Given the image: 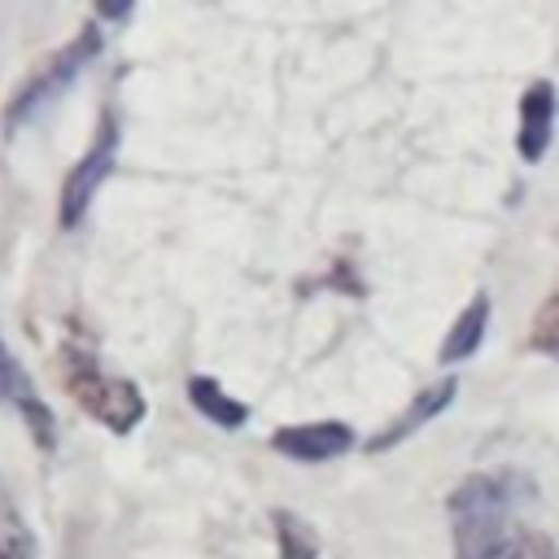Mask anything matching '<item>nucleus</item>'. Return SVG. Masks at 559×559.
<instances>
[{"mask_svg":"<svg viewBox=\"0 0 559 559\" xmlns=\"http://www.w3.org/2000/svg\"><path fill=\"white\" fill-rule=\"evenodd\" d=\"M533 493V480L498 467V472H472L459 480V489L450 493V528H454V555L480 546L485 537L502 533L515 515V507Z\"/></svg>","mask_w":559,"mask_h":559,"instance_id":"obj_1","label":"nucleus"},{"mask_svg":"<svg viewBox=\"0 0 559 559\" xmlns=\"http://www.w3.org/2000/svg\"><path fill=\"white\" fill-rule=\"evenodd\" d=\"M100 44H105V35L87 22V26H83L66 48H57V52H52V57H48V61H44V66H39L22 87H17V96H13V100H9V109H4V122H9V127H17V122H26V118L44 114V109H48V105H52V100H57V96H61V92L83 74V66L100 52Z\"/></svg>","mask_w":559,"mask_h":559,"instance_id":"obj_2","label":"nucleus"},{"mask_svg":"<svg viewBox=\"0 0 559 559\" xmlns=\"http://www.w3.org/2000/svg\"><path fill=\"white\" fill-rule=\"evenodd\" d=\"M66 393L96 419V424H105L109 432H131L144 415H148V402H144V393L131 384V380H122V376H105L100 367H92V362H79V367H70V376H66Z\"/></svg>","mask_w":559,"mask_h":559,"instance_id":"obj_3","label":"nucleus"},{"mask_svg":"<svg viewBox=\"0 0 559 559\" xmlns=\"http://www.w3.org/2000/svg\"><path fill=\"white\" fill-rule=\"evenodd\" d=\"M114 162H118V122H114V114H105L100 127H96L92 148L70 166V175H66V183H61V205H57L61 214H57V218H61L66 231L83 223V214H87L96 188L109 179Z\"/></svg>","mask_w":559,"mask_h":559,"instance_id":"obj_4","label":"nucleus"},{"mask_svg":"<svg viewBox=\"0 0 559 559\" xmlns=\"http://www.w3.org/2000/svg\"><path fill=\"white\" fill-rule=\"evenodd\" d=\"M0 402L9 411H17V419L26 424V432L35 437L39 450H57V419H52L48 402L39 397L35 380L26 376V367L17 362V354L4 345V336H0Z\"/></svg>","mask_w":559,"mask_h":559,"instance_id":"obj_5","label":"nucleus"},{"mask_svg":"<svg viewBox=\"0 0 559 559\" xmlns=\"http://www.w3.org/2000/svg\"><path fill=\"white\" fill-rule=\"evenodd\" d=\"M271 445L293 463H332L354 445V428L341 419H314V424H288L271 432Z\"/></svg>","mask_w":559,"mask_h":559,"instance_id":"obj_6","label":"nucleus"},{"mask_svg":"<svg viewBox=\"0 0 559 559\" xmlns=\"http://www.w3.org/2000/svg\"><path fill=\"white\" fill-rule=\"evenodd\" d=\"M454 393H459V380H450V376H445V380H432V384H419V393L411 397V406H406L389 428H380V432L367 441V450H371V454L393 450V445L406 441L415 428H424L432 415H441V411L454 402Z\"/></svg>","mask_w":559,"mask_h":559,"instance_id":"obj_7","label":"nucleus"},{"mask_svg":"<svg viewBox=\"0 0 559 559\" xmlns=\"http://www.w3.org/2000/svg\"><path fill=\"white\" fill-rule=\"evenodd\" d=\"M550 122H555V87H550V79H537L520 96V131H515V153L528 166L546 157V148H550Z\"/></svg>","mask_w":559,"mask_h":559,"instance_id":"obj_8","label":"nucleus"},{"mask_svg":"<svg viewBox=\"0 0 559 559\" xmlns=\"http://www.w3.org/2000/svg\"><path fill=\"white\" fill-rule=\"evenodd\" d=\"M454 559H555V542L542 528L528 524H507L502 533L485 537L472 550H459Z\"/></svg>","mask_w":559,"mask_h":559,"instance_id":"obj_9","label":"nucleus"},{"mask_svg":"<svg viewBox=\"0 0 559 559\" xmlns=\"http://www.w3.org/2000/svg\"><path fill=\"white\" fill-rule=\"evenodd\" d=\"M485 328H489V293H476V297L454 314V323H450V332H445L437 358H441L445 367L472 358V354L480 349V341H485Z\"/></svg>","mask_w":559,"mask_h":559,"instance_id":"obj_10","label":"nucleus"},{"mask_svg":"<svg viewBox=\"0 0 559 559\" xmlns=\"http://www.w3.org/2000/svg\"><path fill=\"white\" fill-rule=\"evenodd\" d=\"M188 402H192L197 415H205L210 424H218V428H227V432L249 424V402L231 397L214 376H192V380H188Z\"/></svg>","mask_w":559,"mask_h":559,"instance_id":"obj_11","label":"nucleus"},{"mask_svg":"<svg viewBox=\"0 0 559 559\" xmlns=\"http://www.w3.org/2000/svg\"><path fill=\"white\" fill-rule=\"evenodd\" d=\"M35 555H39V542L31 524L22 520L17 502L0 489V559H35Z\"/></svg>","mask_w":559,"mask_h":559,"instance_id":"obj_12","label":"nucleus"},{"mask_svg":"<svg viewBox=\"0 0 559 559\" xmlns=\"http://www.w3.org/2000/svg\"><path fill=\"white\" fill-rule=\"evenodd\" d=\"M271 524H275L280 559H319V537L297 511H271Z\"/></svg>","mask_w":559,"mask_h":559,"instance_id":"obj_13","label":"nucleus"},{"mask_svg":"<svg viewBox=\"0 0 559 559\" xmlns=\"http://www.w3.org/2000/svg\"><path fill=\"white\" fill-rule=\"evenodd\" d=\"M550 319H555V301L542 306V319H537V332H533V345L542 354H555V336H550Z\"/></svg>","mask_w":559,"mask_h":559,"instance_id":"obj_14","label":"nucleus"}]
</instances>
